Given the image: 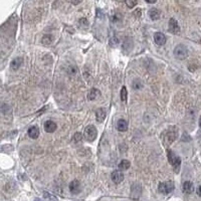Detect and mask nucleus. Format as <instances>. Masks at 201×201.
I'll list each match as a JSON object with an SVG mask.
<instances>
[{
    "instance_id": "obj_3",
    "label": "nucleus",
    "mask_w": 201,
    "mask_h": 201,
    "mask_svg": "<svg viewBox=\"0 0 201 201\" xmlns=\"http://www.w3.org/2000/svg\"><path fill=\"white\" fill-rule=\"evenodd\" d=\"M98 136V131L96 129V127L93 125H89L86 127L85 132H84V137L86 138V141L89 142H93L96 140Z\"/></svg>"
},
{
    "instance_id": "obj_1",
    "label": "nucleus",
    "mask_w": 201,
    "mask_h": 201,
    "mask_svg": "<svg viewBox=\"0 0 201 201\" xmlns=\"http://www.w3.org/2000/svg\"><path fill=\"white\" fill-rule=\"evenodd\" d=\"M161 137H162V141L164 145L170 146L178 137V128L175 126L169 127L168 129H166L162 133Z\"/></svg>"
},
{
    "instance_id": "obj_24",
    "label": "nucleus",
    "mask_w": 201,
    "mask_h": 201,
    "mask_svg": "<svg viewBox=\"0 0 201 201\" xmlns=\"http://www.w3.org/2000/svg\"><path fill=\"white\" fill-rule=\"evenodd\" d=\"M134 15H138L137 17H140V15H141V10H140V9H138V11L136 10L134 12Z\"/></svg>"
},
{
    "instance_id": "obj_26",
    "label": "nucleus",
    "mask_w": 201,
    "mask_h": 201,
    "mask_svg": "<svg viewBox=\"0 0 201 201\" xmlns=\"http://www.w3.org/2000/svg\"><path fill=\"white\" fill-rule=\"evenodd\" d=\"M197 194L200 196V187H198V188H197Z\"/></svg>"
},
{
    "instance_id": "obj_15",
    "label": "nucleus",
    "mask_w": 201,
    "mask_h": 201,
    "mask_svg": "<svg viewBox=\"0 0 201 201\" xmlns=\"http://www.w3.org/2000/svg\"><path fill=\"white\" fill-rule=\"evenodd\" d=\"M22 63H23V58H16L11 62L10 68L13 69V71H17V69L20 68V65L22 64Z\"/></svg>"
},
{
    "instance_id": "obj_16",
    "label": "nucleus",
    "mask_w": 201,
    "mask_h": 201,
    "mask_svg": "<svg viewBox=\"0 0 201 201\" xmlns=\"http://www.w3.org/2000/svg\"><path fill=\"white\" fill-rule=\"evenodd\" d=\"M117 129L121 132H126L128 129V122L124 119H120L117 122Z\"/></svg>"
},
{
    "instance_id": "obj_7",
    "label": "nucleus",
    "mask_w": 201,
    "mask_h": 201,
    "mask_svg": "<svg viewBox=\"0 0 201 201\" xmlns=\"http://www.w3.org/2000/svg\"><path fill=\"white\" fill-rule=\"evenodd\" d=\"M69 191L72 194H78L81 191V183L77 180H72L69 183Z\"/></svg>"
},
{
    "instance_id": "obj_6",
    "label": "nucleus",
    "mask_w": 201,
    "mask_h": 201,
    "mask_svg": "<svg viewBox=\"0 0 201 201\" xmlns=\"http://www.w3.org/2000/svg\"><path fill=\"white\" fill-rule=\"evenodd\" d=\"M168 28H169V31L173 34H178L179 32H180L179 24L177 22V20L174 19V18H170L169 23H168Z\"/></svg>"
},
{
    "instance_id": "obj_18",
    "label": "nucleus",
    "mask_w": 201,
    "mask_h": 201,
    "mask_svg": "<svg viewBox=\"0 0 201 201\" xmlns=\"http://www.w3.org/2000/svg\"><path fill=\"white\" fill-rule=\"evenodd\" d=\"M130 166H131V162L129 160H122L120 164H119V169L120 170H128L130 168Z\"/></svg>"
},
{
    "instance_id": "obj_13",
    "label": "nucleus",
    "mask_w": 201,
    "mask_h": 201,
    "mask_svg": "<svg viewBox=\"0 0 201 201\" xmlns=\"http://www.w3.org/2000/svg\"><path fill=\"white\" fill-rule=\"evenodd\" d=\"M148 15H149L150 19H152V20H157V19L160 18L161 12H160L159 9H157V8H151V9L149 10V12H148Z\"/></svg>"
},
{
    "instance_id": "obj_2",
    "label": "nucleus",
    "mask_w": 201,
    "mask_h": 201,
    "mask_svg": "<svg viewBox=\"0 0 201 201\" xmlns=\"http://www.w3.org/2000/svg\"><path fill=\"white\" fill-rule=\"evenodd\" d=\"M167 157H168V161L169 163L171 164V166L174 169V172L175 173H179L180 171V166H181V159L180 157L177 156L175 153L171 150H168V154H167Z\"/></svg>"
},
{
    "instance_id": "obj_9",
    "label": "nucleus",
    "mask_w": 201,
    "mask_h": 201,
    "mask_svg": "<svg viewBox=\"0 0 201 201\" xmlns=\"http://www.w3.org/2000/svg\"><path fill=\"white\" fill-rule=\"evenodd\" d=\"M43 128H44L46 133H54L58 128V126L54 121H46L44 125H43Z\"/></svg>"
},
{
    "instance_id": "obj_4",
    "label": "nucleus",
    "mask_w": 201,
    "mask_h": 201,
    "mask_svg": "<svg viewBox=\"0 0 201 201\" xmlns=\"http://www.w3.org/2000/svg\"><path fill=\"white\" fill-rule=\"evenodd\" d=\"M174 56L178 59H185L188 56V49L187 47L183 44H178L175 49H174Z\"/></svg>"
},
{
    "instance_id": "obj_25",
    "label": "nucleus",
    "mask_w": 201,
    "mask_h": 201,
    "mask_svg": "<svg viewBox=\"0 0 201 201\" xmlns=\"http://www.w3.org/2000/svg\"><path fill=\"white\" fill-rule=\"evenodd\" d=\"M82 1H72L71 3H72V4H78V3H81Z\"/></svg>"
},
{
    "instance_id": "obj_8",
    "label": "nucleus",
    "mask_w": 201,
    "mask_h": 201,
    "mask_svg": "<svg viewBox=\"0 0 201 201\" xmlns=\"http://www.w3.org/2000/svg\"><path fill=\"white\" fill-rule=\"evenodd\" d=\"M111 178H112L113 182H115L116 184H119V183L123 182V180H124V174L121 171H114L111 174Z\"/></svg>"
},
{
    "instance_id": "obj_20",
    "label": "nucleus",
    "mask_w": 201,
    "mask_h": 201,
    "mask_svg": "<svg viewBox=\"0 0 201 201\" xmlns=\"http://www.w3.org/2000/svg\"><path fill=\"white\" fill-rule=\"evenodd\" d=\"M120 97L122 100H127V97H128V91H127V88L126 86H123L121 89V93H120Z\"/></svg>"
},
{
    "instance_id": "obj_12",
    "label": "nucleus",
    "mask_w": 201,
    "mask_h": 201,
    "mask_svg": "<svg viewBox=\"0 0 201 201\" xmlns=\"http://www.w3.org/2000/svg\"><path fill=\"white\" fill-rule=\"evenodd\" d=\"M154 40L158 45H163L166 42V36L162 32H156L154 34Z\"/></svg>"
},
{
    "instance_id": "obj_14",
    "label": "nucleus",
    "mask_w": 201,
    "mask_h": 201,
    "mask_svg": "<svg viewBox=\"0 0 201 201\" xmlns=\"http://www.w3.org/2000/svg\"><path fill=\"white\" fill-rule=\"evenodd\" d=\"M28 133V136L32 139H37V137L39 136V129L37 126H32L30 127L27 131Z\"/></svg>"
},
{
    "instance_id": "obj_5",
    "label": "nucleus",
    "mask_w": 201,
    "mask_h": 201,
    "mask_svg": "<svg viewBox=\"0 0 201 201\" xmlns=\"http://www.w3.org/2000/svg\"><path fill=\"white\" fill-rule=\"evenodd\" d=\"M158 190L162 194H169L174 190V183L172 181H165L160 183L158 186Z\"/></svg>"
},
{
    "instance_id": "obj_23",
    "label": "nucleus",
    "mask_w": 201,
    "mask_h": 201,
    "mask_svg": "<svg viewBox=\"0 0 201 201\" xmlns=\"http://www.w3.org/2000/svg\"><path fill=\"white\" fill-rule=\"evenodd\" d=\"M80 24H82L84 27L86 28V26H88V24H89V22H88V20L86 19H85V18H82L81 20H80Z\"/></svg>"
},
{
    "instance_id": "obj_22",
    "label": "nucleus",
    "mask_w": 201,
    "mask_h": 201,
    "mask_svg": "<svg viewBox=\"0 0 201 201\" xmlns=\"http://www.w3.org/2000/svg\"><path fill=\"white\" fill-rule=\"evenodd\" d=\"M82 139V136L81 133H76L75 134V137H73V141L75 142H81Z\"/></svg>"
},
{
    "instance_id": "obj_28",
    "label": "nucleus",
    "mask_w": 201,
    "mask_h": 201,
    "mask_svg": "<svg viewBox=\"0 0 201 201\" xmlns=\"http://www.w3.org/2000/svg\"><path fill=\"white\" fill-rule=\"evenodd\" d=\"M35 201H40V200H35Z\"/></svg>"
},
{
    "instance_id": "obj_10",
    "label": "nucleus",
    "mask_w": 201,
    "mask_h": 201,
    "mask_svg": "<svg viewBox=\"0 0 201 201\" xmlns=\"http://www.w3.org/2000/svg\"><path fill=\"white\" fill-rule=\"evenodd\" d=\"M106 117H107L106 110L103 109V108L98 109L97 112H96V119H97V121L99 122V123H102V122H104L105 119H106Z\"/></svg>"
},
{
    "instance_id": "obj_17",
    "label": "nucleus",
    "mask_w": 201,
    "mask_h": 201,
    "mask_svg": "<svg viewBox=\"0 0 201 201\" xmlns=\"http://www.w3.org/2000/svg\"><path fill=\"white\" fill-rule=\"evenodd\" d=\"M100 97V91L97 89H91L88 93V100H94Z\"/></svg>"
},
{
    "instance_id": "obj_19",
    "label": "nucleus",
    "mask_w": 201,
    "mask_h": 201,
    "mask_svg": "<svg viewBox=\"0 0 201 201\" xmlns=\"http://www.w3.org/2000/svg\"><path fill=\"white\" fill-rule=\"evenodd\" d=\"M52 40H54V37H52V36L50 35V34H45V35L42 37L41 42H42L44 45H49V44H51Z\"/></svg>"
},
{
    "instance_id": "obj_21",
    "label": "nucleus",
    "mask_w": 201,
    "mask_h": 201,
    "mask_svg": "<svg viewBox=\"0 0 201 201\" xmlns=\"http://www.w3.org/2000/svg\"><path fill=\"white\" fill-rule=\"evenodd\" d=\"M125 3H126V5L128 6L129 8H134L138 4L137 1H131V0H129V1H126Z\"/></svg>"
},
{
    "instance_id": "obj_27",
    "label": "nucleus",
    "mask_w": 201,
    "mask_h": 201,
    "mask_svg": "<svg viewBox=\"0 0 201 201\" xmlns=\"http://www.w3.org/2000/svg\"><path fill=\"white\" fill-rule=\"evenodd\" d=\"M156 1L155 0H153V1H147V3H155Z\"/></svg>"
},
{
    "instance_id": "obj_11",
    "label": "nucleus",
    "mask_w": 201,
    "mask_h": 201,
    "mask_svg": "<svg viewBox=\"0 0 201 201\" xmlns=\"http://www.w3.org/2000/svg\"><path fill=\"white\" fill-rule=\"evenodd\" d=\"M182 190L186 194H191L194 191V184L190 181H185L182 185Z\"/></svg>"
}]
</instances>
